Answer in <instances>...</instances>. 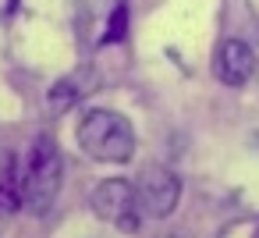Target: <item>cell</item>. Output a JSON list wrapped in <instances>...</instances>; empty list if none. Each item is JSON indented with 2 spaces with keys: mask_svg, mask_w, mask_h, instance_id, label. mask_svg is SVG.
I'll return each instance as SVG.
<instances>
[{
  "mask_svg": "<svg viewBox=\"0 0 259 238\" xmlns=\"http://www.w3.org/2000/svg\"><path fill=\"white\" fill-rule=\"evenodd\" d=\"M78 146L100 164H128L135 153L132 121L117 110H89L78 125Z\"/></svg>",
  "mask_w": 259,
  "mask_h": 238,
  "instance_id": "obj_1",
  "label": "cell"
},
{
  "mask_svg": "<svg viewBox=\"0 0 259 238\" xmlns=\"http://www.w3.org/2000/svg\"><path fill=\"white\" fill-rule=\"evenodd\" d=\"M61 153L54 146V139H36L32 142V153H29V164L22 171V206L32 213V217H43L57 192H61Z\"/></svg>",
  "mask_w": 259,
  "mask_h": 238,
  "instance_id": "obj_2",
  "label": "cell"
},
{
  "mask_svg": "<svg viewBox=\"0 0 259 238\" xmlns=\"http://www.w3.org/2000/svg\"><path fill=\"white\" fill-rule=\"evenodd\" d=\"M93 203V213L107 224H114L117 231H139L142 224V210H139V199H135V185L124 181V178H107L93 188L89 195Z\"/></svg>",
  "mask_w": 259,
  "mask_h": 238,
  "instance_id": "obj_3",
  "label": "cell"
},
{
  "mask_svg": "<svg viewBox=\"0 0 259 238\" xmlns=\"http://www.w3.org/2000/svg\"><path fill=\"white\" fill-rule=\"evenodd\" d=\"M135 199H139V210L142 217H153V220H163L174 213L178 199H181V181L167 171V167H142L139 178H135Z\"/></svg>",
  "mask_w": 259,
  "mask_h": 238,
  "instance_id": "obj_4",
  "label": "cell"
},
{
  "mask_svg": "<svg viewBox=\"0 0 259 238\" xmlns=\"http://www.w3.org/2000/svg\"><path fill=\"white\" fill-rule=\"evenodd\" d=\"M213 71L224 86H245L255 75V54L241 39H224L213 57Z\"/></svg>",
  "mask_w": 259,
  "mask_h": 238,
  "instance_id": "obj_5",
  "label": "cell"
},
{
  "mask_svg": "<svg viewBox=\"0 0 259 238\" xmlns=\"http://www.w3.org/2000/svg\"><path fill=\"white\" fill-rule=\"evenodd\" d=\"M22 206V174L11 149H0V217H8Z\"/></svg>",
  "mask_w": 259,
  "mask_h": 238,
  "instance_id": "obj_6",
  "label": "cell"
},
{
  "mask_svg": "<svg viewBox=\"0 0 259 238\" xmlns=\"http://www.w3.org/2000/svg\"><path fill=\"white\" fill-rule=\"evenodd\" d=\"M217 238H259V217H238L224 224Z\"/></svg>",
  "mask_w": 259,
  "mask_h": 238,
  "instance_id": "obj_7",
  "label": "cell"
},
{
  "mask_svg": "<svg viewBox=\"0 0 259 238\" xmlns=\"http://www.w3.org/2000/svg\"><path fill=\"white\" fill-rule=\"evenodd\" d=\"M124 25H128V8L117 4L114 15H110V29L103 32V43H117V39H124Z\"/></svg>",
  "mask_w": 259,
  "mask_h": 238,
  "instance_id": "obj_8",
  "label": "cell"
},
{
  "mask_svg": "<svg viewBox=\"0 0 259 238\" xmlns=\"http://www.w3.org/2000/svg\"><path fill=\"white\" fill-rule=\"evenodd\" d=\"M75 96H78V89H75L71 82H61V86L54 89V96H50V110H54V114H64V110L75 103Z\"/></svg>",
  "mask_w": 259,
  "mask_h": 238,
  "instance_id": "obj_9",
  "label": "cell"
},
{
  "mask_svg": "<svg viewBox=\"0 0 259 238\" xmlns=\"http://www.w3.org/2000/svg\"><path fill=\"white\" fill-rule=\"evenodd\" d=\"M18 11V0H0V18H11Z\"/></svg>",
  "mask_w": 259,
  "mask_h": 238,
  "instance_id": "obj_10",
  "label": "cell"
},
{
  "mask_svg": "<svg viewBox=\"0 0 259 238\" xmlns=\"http://www.w3.org/2000/svg\"><path fill=\"white\" fill-rule=\"evenodd\" d=\"M163 238H188V234H163Z\"/></svg>",
  "mask_w": 259,
  "mask_h": 238,
  "instance_id": "obj_11",
  "label": "cell"
}]
</instances>
